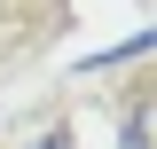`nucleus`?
Instances as JSON below:
<instances>
[{"label": "nucleus", "mask_w": 157, "mask_h": 149, "mask_svg": "<svg viewBox=\"0 0 157 149\" xmlns=\"http://www.w3.org/2000/svg\"><path fill=\"white\" fill-rule=\"evenodd\" d=\"M126 149H157V110H141V118H134V133H126Z\"/></svg>", "instance_id": "f257e3e1"}, {"label": "nucleus", "mask_w": 157, "mask_h": 149, "mask_svg": "<svg viewBox=\"0 0 157 149\" xmlns=\"http://www.w3.org/2000/svg\"><path fill=\"white\" fill-rule=\"evenodd\" d=\"M32 149H71V133H47V141H32Z\"/></svg>", "instance_id": "f03ea898"}]
</instances>
